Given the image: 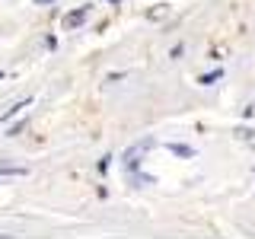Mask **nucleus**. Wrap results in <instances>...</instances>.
<instances>
[{
  "mask_svg": "<svg viewBox=\"0 0 255 239\" xmlns=\"http://www.w3.org/2000/svg\"><path fill=\"white\" fill-rule=\"evenodd\" d=\"M169 150L175 156H195V147H188V143H169Z\"/></svg>",
  "mask_w": 255,
  "mask_h": 239,
  "instance_id": "nucleus-5",
  "label": "nucleus"
},
{
  "mask_svg": "<svg viewBox=\"0 0 255 239\" xmlns=\"http://www.w3.org/2000/svg\"><path fill=\"white\" fill-rule=\"evenodd\" d=\"M220 77H223V70H211V74H207V77H201L198 83H214V80H220Z\"/></svg>",
  "mask_w": 255,
  "mask_h": 239,
  "instance_id": "nucleus-6",
  "label": "nucleus"
},
{
  "mask_svg": "<svg viewBox=\"0 0 255 239\" xmlns=\"http://www.w3.org/2000/svg\"><path fill=\"white\" fill-rule=\"evenodd\" d=\"M26 106H32V99H29V96H26V99H19V102H16V106H10V109H6L3 115H0V124H3V121H10V118L16 115V112H22Z\"/></svg>",
  "mask_w": 255,
  "mask_h": 239,
  "instance_id": "nucleus-4",
  "label": "nucleus"
},
{
  "mask_svg": "<svg viewBox=\"0 0 255 239\" xmlns=\"http://www.w3.org/2000/svg\"><path fill=\"white\" fill-rule=\"evenodd\" d=\"M150 147H156V140H153V137H143V140L134 143V147H128V153H125V169H128V172L137 169V166H140V156L147 153Z\"/></svg>",
  "mask_w": 255,
  "mask_h": 239,
  "instance_id": "nucleus-1",
  "label": "nucleus"
},
{
  "mask_svg": "<svg viewBox=\"0 0 255 239\" xmlns=\"http://www.w3.org/2000/svg\"><path fill=\"white\" fill-rule=\"evenodd\" d=\"M106 3H122V0H106Z\"/></svg>",
  "mask_w": 255,
  "mask_h": 239,
  "instance_id": "nucleus-8",
  "label": "nucleus"
},
{
  "mask_svg": "<svg viewBox=\"0 0 255 239\" xmlns=\"http://www.w3.org/2000/svg\"><path fill=\"white\" fill-rule=\"evenodd\" d=\"M233 134H236V140H239V143H246V147H252V150H255V127H236Z\"/></svg>",
  "mask_w": 255,
  "mask_h": 239,
  "instance_id": "nucleus-3",
  "label": "nucleus"
},
{
  "mask_svg": "<svg viewBox=\"0 0 255 239\" xmlns=\"http://www.w3.org/2000/svg\"><path fill=\"white\" fill-rule=\"evenodd\" d=\"M3 77H6V74H3V70H0V80H3Z\"/></svg>",
  "mask_w": 255,
  "mask_h": 239,
  "instance_id": "nucleus-9",
  "label": "nucleus"
},
{
  "mask_svg": "<svg viewBox=\"0 0 255 239\" xmlns=\"http://www.w3.org/2000/svg\"><path fill=\"white\" fill-rule=\"evenodd\" d=\"M86 16H90V6H80V10L67 13V16H64V29H77V26H83Z\"/></svg>",
  "mask_w": 255,
  "mask_h": 239,
  "instance_id": "nucleus-2",
  "label": "nucleus"
},
{
  "mask_svg": "<svg viewBox=\"0 0 255 239\" xmlns=\"http://www.w3.org/2000/svg\"><path fill=\"white\" fill-rule=\"evenodd\" d=\"M35 3H38V6H48V3H54V0H35Z\"/></svg>",
  "mask_w": 255,
  "mask_h": 239,
  "instance_id": "nucleus-7",
  "label": "nucleus"
}]
</instances>
